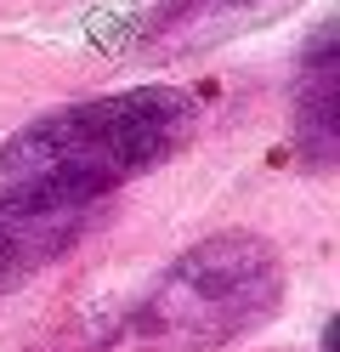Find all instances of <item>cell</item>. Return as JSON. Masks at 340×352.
<instances>
[{
	"label": "cell",
	"instance_id": "cell-1",
	"mask_svg": "<svg viewBox=\"0 0 340 352\" xmlns=\"http://www.w3.org/2000/svg\"><path fill=\"white\" fill-rule=\"evenodd\" d=\"M199 131V102L181 85L45 108L0 142V205L6 210H97L125 182L170 165Z\"/></svg>",
	"mask_w": 340,
	"mask_h": 352
},
{
	"label": "cell",
	"instance_id": "cell-2",
	"mask_svg": "<svg viewBox=\"0 0 340 352\" xmlns=\"http://www.w3.org/2000/svg\"><path fill=\"white\" fill-rule=\"evenodd\" d=\"M284 307V261L261 233H210L188 245L131 307V336L148 352H216Z\"/></svg>",
	"mask_w": 340,
	"mask_h": 352
},
{
	"label": "cell",
	"instance_id": "cell-3",
	"mask_svg": "<svg viewBox=\"0 0 340 352\" xmlns=\"http://www.w3.org/2000/svg\"><path fill=\"white\" fill-rule=\"evenodd\" d=\"M306 0H159L131 23V52L136 57H199L227 40H244L256 29H272Z\"/></svg>",
	"mask_w": 340,
	"mask_h": 352
},
{
	"label": "cell",
	"instance_id": "cell-4",
	"mask_svg": "<svg viewBox=\"0 0 340 352\" xmlns=\"http://www.w3.org/2000/svg\"><path fill=\"white\" fill-rule=\"evenodd\" d=\"M289 142L306 170H329L340 160V23H317L301 46Z\"/></svg>",
	"mask_w": 340,
	"mask_h": 352
},
{
	"label": "cell",
	"instance_id": "cell-5",
	"mask_svg": "<svg viewBox=\"0 0 340 352\" xmlns=\"http://www.w3.org/2000/svg\"><path fill=\"white\" fill-rule=\"evenodd\" d=\"M91 210H6L0 205V296L23 290L85 239Z\"/></svg>",
	"mask_w": 340,
	"mask_h": 352
}]
</instances>
